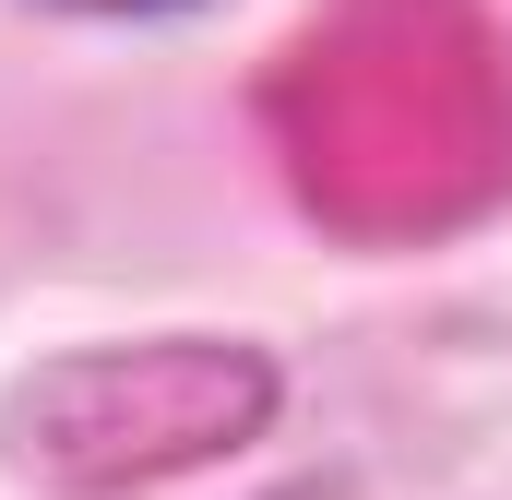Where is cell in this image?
Segmentation results:
<instances>
[{
    "instance_id": "1",
    "label": "cell",
    "mask_w": 512,
    "mask_h": 500,
    "mask_svg": "<svg viewBox=\"0 0 512 500\" xmlns=\"http://www.w3.org/2000/svg\"><path fill=\"white\" fill-rule=\"evenodd\" d=\"M274 393L286 381H274L262 346L167 334V346H96V358L36 370L0 405V429L48 477H167V465H203V453L262 441Z\"/></svg>"
},
{
    "instance_id": "2",
    "label": "cell",
    "mask_w": 512,
    "mask_h": 500,
    "mask_svg": "<svg viewBox=\"0 0 512 500\" xmlns=\"http://www.w3.org/2000/svg\"><path fill=\"white\" fill-rule=\"evenodd\" d=\"M60 12H108V24H143V12H191V0H60Z\"/></svg>"
}]
</instances>
